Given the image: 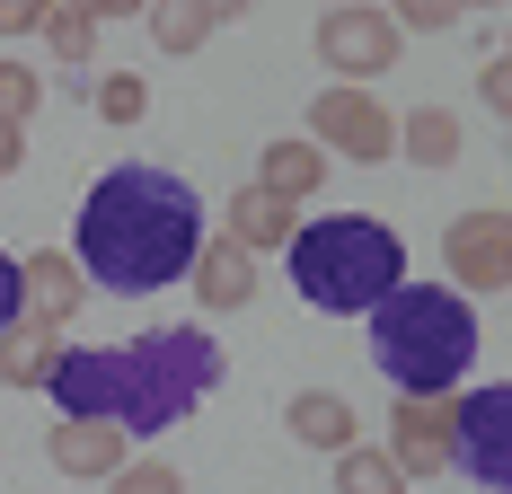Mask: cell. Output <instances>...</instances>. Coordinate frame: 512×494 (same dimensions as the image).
I'll return each instance as SVG.
<instances>
[{"instance_id":"obj_1","label":"cell","mask_w":512,"mask_h":494,"mask_svg":"<svg viewBox=\"0 0 512 494\" xmlns=\"http://www.w3.org/2000/svg\"><path fill=\"white\" fill-rule=\"evenodd\" d=\"M204 195L177 177V168H151V159H115L98 186L80 195V230H71V256L89 265L98 292H168L186 283L195 247H204Z\"/></svg>"},{"instance_id":"obj_2","label":"cell","mask_w":512,"mask_h":494,"mask_svg":"<svg viewBox=\"0 0 512 494\" xmlns=\"http://www.w3.org/2000/svg\"><path fill=\"white\" fill-rule=\"evenodd\" d=\"M371 362L398 397H460L477 362V300L451 283H398L371 318Z\"/></svg>"},{"instance_id":"obj_3","label":"cell","mask_w":512,"mask_h":494,"mask_svg":"<svg viewBox=\"0 0 512 494\" xmlns=\"http://www.w3.org/2000/svg\"><path fill=\"white\" fill-rule=\"evenodd\" d=\"M283 265H292V292L318 318H371L407 283V239L389 221H371V212H318V221L292 230Z\"/></svg>"},{"instance_id":"obj_4","label":"cell","mask_w":512,"mask_h":494,"mask_svg":"<svg viewBox=\"0 0 512 494\" xmlns=\"http://www.w3.org/2000/svg\"><path fill=\"white\" fill-rule=\"evenodd\" d=\"M221 371H230V353L212 345V327H142V336H124L115 345V424L133 433V442H151L168 424H186L212 389H221Z\"/></svg>"},{"instance_id":"obj_5","label":"cell","mask_w":512,"mask_h":494,"mask_svg":"<svg viewBox=\"0 0 512 494\" xmlns=\"http://www.w3.org/2000/svg\"><path fill=\"white\" fill-rule=\"evenodd\" d=\"M451 468L486 494H512V380L451 397Z\"/></svg>"},{"instance_id":"obj_6","label":"cell","mask_w":512,"mask_h":494,"mask_svg":"<svg viewBox=\"0 0 512 494\" xmlns=\"http://www.w3.org/2000/svg\"><path fill=\"white\" fill-rule=\"evenodd\" d=\"M309 142L354 168H380V159H398V115L371 98V80H327L309 98Z\"/></svg>"},{"instance_id":"obj_7","label":"cell","mask_w":512,"mask_h":494,"mask_svg":"<svg viewBox=\"0 0 512 494\" xmlns=\"http://www.w3.org/2000/svg\"><path fill=\"white\" fill-rule=\"evenodd\" d=\"M442 283L468 292V300L512 292V212L504 203H477V212L442 221Z\"/></svg>"},{"instance_id":"obj_8","label":"cell","mask_w":512,"mask_h":494,"mask_svg":"<svg viewBox=\"0 0 512 494\" xmlns=\"http://www.w3.org/2000/svg\"><path fill=\"white\" fill-rule=\"evenodd\" d=\"M398 45H407V27H398L380 0H336V9L318 18V62H327L336 80H380V71H398Z\"/></svg>"},{"instance_id":"obj_9","label":"cell","mask_w":512,"mask_h":494,"mask_svg":"<svg viewBox=\"0 0 512 494\" xmlns=\"http://www.w3.org/2000/svg\"><path fill=\"white\" fill-rule=\"evenodd\" d=\"M45 459L62 477H80V486H106L133 459V433L115 415H62V424H45Z\"/></svg>"},{"instance_id":"obj_10","label":"cell","mask_w":512,"mask_h":494,"mask_svg":"<svg viewBox=\"0 0 512 494\" xmlns=\"http://www.w3.org/2000/svg\"><path fill=\"white\" fill-rule=\"evenodd\" d=\"M389 459L407 468V486L451 477V397H398L389 406Z\"/></svg>"},{"instance_id":"obj_11","label":"cell","mask_w":512,"mask_h":494,"mask_svg":"<svg viewBox=\"0 0 512 494\" xmlns=\"http://www.w3.org/2000/svg\"><path fill=\"white\" fill-rule=\"evenodd\" d=\"M18 292H27V318H53V327H71L80 309H89V265L71 256V247H27L18 256Z\"/></svg>"},{"instance_id":"obj_12","label":"cell","mask_w":512,"mask_h":494,"mask_svg":"<svg viewBox=\"0 0 512 494\" xmlns=\"http://www.w3.org/2000/svg\"><path fill=\"white\" fill-rule=\"evenodd\" d=\"M186 292H195V309H248L256 300V247H239L230 230H212L204 247H195V265H186Z\"/></svg>"},{"instance_id":"obj_13","label":"cell","mask_w":512,"mask_h":494,"mask_svg":"<svg viewBox=\"0 0 512 494\" xmlns=\"http://www.w3.org/2000/svg\"><path fill=\"white\" fill-rule=\"evenodd\" d=\"M45 397L53 415H115V345H62Z\"/></svg>"},{"instance_id":"obj_14","label":"cell","mask_w":512,"mask_h":494,"mask_svg":"<svg viewBox=\"0 0 512 494\" xmlns=\"http://www.w3.org/2000/svg\"><path fill=\"white\" fill-rule=\"evenodd\" d=\"M62 345H71V327H53V318H9L0 327V389H45L53 362H62Z\"/></svg>"},{"instance_id":"obj_15","label":"cell","mask_w":512,"mask_h":494,"mask_svg":"<svg viewBox=\"0 0 512 494\" xmlns=\"http://www.w3.org/2000/svg\"><path fill=\"white\" fill-rule=\"evenodd\" d=\"M221 230H230L239 247H256V256H283V247H292V230H301V203L248 177V186L230 195V221H221Z\"/></svg>"},{"instance_id":"obj_16","label":"cell","mask_w":512,"mask_h":494,"mask_svg":"<svg viewBox=\"0 0 512 494\" xmlns=\"http://www.w3.org/2000/svg\"><path fill=\"white\" fill-rule=\"evenodd\" d=\"M283 433H292L301 450H327V459H336L345 442H362V415L336 389H301L292 406H283Z\"/></svg>"},{"instance_id":"obj_17","label":"cell","mask_w":512,"mask_h":494,"mask_svg":"<svg viewBox=\"0 0 512 494\" xmlns=\"http://www.w3.org/2000/svg\"><path fill=\"white\" fill-rule=\"evenodd\" d=\"M468 150V124L451 115V106H415V115H398V159H415V168H451Z\"/></svg>"},{"instance_id":"obj_18","label":"cell","mask_w":512,"mask_h":494,"mask_svg":"<svg viewBox=\"0 0 512 494\" xmlns=\"http://www.w3.org/2000/svg\"><path fill=\"white\" fill-rule=\"evenodd\" d=\"M256 186H274V195L309 203L318 186H327V150H318V142H265V159H256Z\"/></svg>"},{"instance_id":"obj_19","label":"cell","mask_w":512,"mask_h":494,"mask_svg":"<svg viewBox=\"0 0 512 494\" xmlns=\"http://www.w3.org/2000/svg\"><path fill=\"white\" fill-rule=\"evenodd\" d=\"M98 27L106 18H89L80 0H53V18L36 27V36H45V53L62 62V71H98Z\"/></svg>"},{"instance_id":"obj_20","label":"cell","mask_w":512,"mask_h":494,"mask_svg":"<svg viewBox=\"0 0 512 494\" xmlns=\"http://www.w3.org/2000/svg\"><path fill=\"white\" fill-rule=\"evenodd\" d=\"M336 494H407V468L389 459V442H345L336 450Z\"/></svg>"},{"instance_id":"obj_21","label":"cell","mask_w":512,"mask_h":494,"mask_svg":"<svg viewBox=\"0 0 512 494\" xmlns=\"http://www.w3.org/2000/svg\"><path fill=\"white\" fill-rule=\"evenodd\" d=\"M142 18H151V45L159 53H195L212 36V9H204V0H151Z\"/></svg>"},{"instance_id":"obj_22","label":"cell","mask_w":512,"mask_h":494,"mask_svg":"<svg viewBox=\"0 0 512 494\" xmlns=\"http://www.w3.org/2000/svg\"><path fill=\"white\" fill-rule=\"evenodd\" d=\"M89 106H98L106 124H142L151 115V80L142 71H106V80H89Z\"/></svg>"},{"instance_id":"obj_23","label":"cell","mask_w":512,"mask_h":494,"mask_svg":"<svg viewBox=\"0 0 512 494\" xmlns=\"http://www.w3.org/2000/svg\"><path fill=\"white\" fill-rule=\"evenodd\" d=\"M36 106H45V71H27V62L0 53V124H27Z\"/></svg>"},{"instance_id":"obj_24","label":"cell","mask_w":512,"mask_h":494,"mask_svg":"<svg viewBox=\"0 0 512 494\" xmlns=\"http://www.w3.org/2000/svg\"><path fill=\"white\" fill-rule=\"evenodd\" d=\"M106 494H186V477H177L168 459H124V468L106 477Z\"/></svg>"},{"instance_id":"obj_25","label":"cell","mask_w":512,"mask_h":494,"mask_svg":"<svg viewBox=\"0 0 512 494\" xmlns=\"http://www.w3.org/2000/svg\"><path fill=\"white\" fill-rule=\"evenodd\" d=\"M389 18H398V27H407V36H442V27H460L468 9H460V0H398V9H389Z\"/></svg>"},{"instance_id":"obj_26","label":"cell","mask_w":512,"mask_h":494,"mask_svg":"<svg viewBox=\"0 0 512 494\" xmlns=\"http://www.w3.org/2000/svg\"><path fill=\"white\" fill-rule=\"evenodd\" d=\"M477 98H486V115H504V124H512V53H486V71H477Z\"/></svg>"},{"instance_id":"obj_27","label":"cell","mask_w":512,"mask_h":494,"mask_svg":"<svg viewBox=\"0 0 512 494\" xmlns=\"http://www.w3.org/2000/svg\"><path fill=\"white\" fill-rule=\"evenodd\" d=\"M45 18H53V0H0V45L9 36H36Z\"/></svg>"},{"instance_id":"obj_28","label":"cell","mask_w":512,"mask_h":494,"mask_svg":"<svg viewBox=\"0 0 512 494\" xmlns=\"http://www.w3.org/2000/svg\"><path fill=\"white\" fill-rule=\"evenodd\" d=\"M18 309H27V292H18V256H9V247H0V327H9V318H18Z\"/></svg>"},{"instance_id":"obj_29","label":"cell","mask_w":512,"mask_h":494,"mask_svg":"<svg viewBox=\"0 0 512 494\" xmlns=\"http://www.w3.org/2000/svg\"><path fill=\"white\" fill-rule=\"evenodd\" d=\"M18 159H27V124H0V177H18Z\"/></svg>"},{"instance_id":"obj_30","label":"cell","mask_w":512,"mask_h":494,"mask_svg":"<svg viewBox=\"0 0 512 494\" xmlns=\"http://www.w3.org/2000/svg\"><path fill=\"white\" fill-rule=\"evenodd\" d=\"M80 9H89V18H142L151 0H80Z\"/></svg>"},{"instance_id":"obj_31","label":"cell","mask_w":512,"mask_h":494,"mask_svg":"<svg viewBox=\"0 0 512 494\" xmlns=\"http://www.w3.org/2000/svg\"><path fill=\"white\" fill-rule=\"evenodd\" d=\"M204 9H212V27H230V18H248L256 0H204Z\"/></svg>"},{"instance_id":"obj_32","label":"cell","mask_w":512,"mask_h":494,"mask_svg":"<svg viewBox=\"0 0 512 494\" xmlns=\"http://www.w3.org/2000/svg\"><path fill=\"white\" fill-rule=\"evenodd\" d=\"M460 9H468V18H486V9H504V0H460Z\"/></svg>"},{"instance_id":"obj_33","label":"cell","mask_w":512,"mask_h":494,"mask_svg":"<svg viewBox=\"0 0 512 494\" xmlns=\"http://www.w3.org/2000/svg\"><path fill=\"white\" fill-rule=\"evenodd\" d=\"M504 53H512V36H504Z\"/></svg>"}]
</instances>
